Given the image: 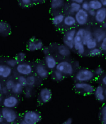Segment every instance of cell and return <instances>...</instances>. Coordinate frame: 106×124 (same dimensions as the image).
Listing matches in <instances>:
<instances>
[{
  "mask_svg": "<svg viewBox=\"0 0 106 124\" xmlns=\"http://www.w3.org/2000/svg\"><path fill=\"white\" fill-rule=\"evenodd\" d=\"M96 76L92 70L89 68H81L78 70L74 76L76 82H90L94 80Z\"/></svg>",
  "mask_w": 106,
  "mask_h": 124,
  "instance_id": "cell-1",
  "label": "cell"
},
{
  "mask_svg": "<svg viewBox=\"0 0 106 124\" xmlns=\"http://www.w3.org/2000/svg\"><path fill=\"white\" fill-rule=\"evenodd\" d=\"M75 69L73 63L65 60L58 62L56 67V69L62 73L64 76H73L75 74Z\"/></svg>",
  "mask_w": 106,
  "mask_h": 124,
  "instance_id": "cell-2",
  "label": "cell"
},
{
  "mask_svg": "<svg viewBox=\"0 0 106 124\" xmlns=\"http://www.w3.org/2000/svg\"><path fill=\"white\" fill-rule=\"evenodd\" d=\"M22 119L28 124H37L41 121V115L37 111L29 110L23 114Z\"/></svg>",
  "mask_w": 106,
  "mask_h": 124,
  "instance_id": "cell-3",
  "label": "cell"
},
{
  "mask_svg": "<svg viewBox=\"0 0 106 124\" xmlns=\"http://www.w3.org/2000/svg\"><path fill=\"white\" fill-rule=\"evenodd\" d=\"M1 113L3 115L5 122L7 124H14L18 119V114L16 111L13 108L3 107L1 110Z\"/></svg>",
  "mask_w": 106,
  "mask_h": 124,
  "instance_id": "cell-4",
  "label": "cell"
},
{
  "mask_svg": "<svg viewBox=\"0 0 106 124\" xmlns=\"http://www.w3.org/2000/svg\"><path fill=\"white\" fill-rule=\"evenodd\" d=\"M73 87L78 92L85 95L92 94L95 91V87L90 82H76Z\"/></svg>",
  "mask_w": 106,
  "mask_h": 124,
  "instance_id": "cell-5",
  "label": "cell"
},
{
  "mask_svg": "<svg viewBox=\"0 0 106 124\" xmlns=\"http://www.w3.org/2000/svg\"><path fill=\"white\" fill-rule=\"evenodd\" d=\"M77 30L74 28L70 29L64 33L63 42V44L70 50L74 49V39L76 36Z\"/></svg>",
  "mask_w": 106,
  "mask_h": 124,
  "instance_id": "cell-6",
  "label": "cell"
},
{
  "mask_svg": "<svg viewBox=\"0 0 106 124\" xmlns=\"http://www.w3.org/2000/svg\"><path fill=\"white\" fill-rule=\"evenodd\" d=\"M16 70L19 75L27 77L32 75L34 69L30 63L23 62L18 63L16 67Z\"/></svg>",
  "mask_w": 106,
  "mask_h": 124,
  "instance_id": "cell-7",
  "label": "cell"
},
{
  "mask_svg": "<svg viewBox=\"0 0 106 124\" xmlns=\"http://www.w3.org/2000/svg\"><path fill=\"white\" fill-rule=\"evenodd\" d=\"M34 70L37 76L41 79H46L50 75L49 70L47 68L44 63L38 62L35 65Z\"/></svg>",
  "mask_w": 106,
  "mask_h": 124,
  "instance_id": "cell-8",
  "label": "cell"
},
{
  "mask_svg": "<svg viewBox=\"0 0 106 124\" xmlns=\"http://www.w3.org/2000/svg\"><path fill=\"white\" fill-rule=\"evenodd\" d=\"M77 24L80 26H84L88 24L89 20V15L88 11L81 9L74 15Z\"/></svg>",
  "mask_w": 106,
  "mask_h": 124,
  "instance_id": "cell-9",
  "label": "cell"
},
{
  "mask_svg": "<svg viewBox=\"0 0 106 124\" xmlns=\"http://www.w3.org/2000/svg\"><path fill=\"white\" fill-rule=\"evenodd\" d=\"M19 103V99L16 95H11L7 96L4 98L2 103L3 107L14 109Z\"/></svg>",
  "mask_w": 106,
  "mask_h": 124,
  "instance_id": "cell-10",
  "label": "cell"
},
{
  "mask_svg": "<svg viewBox=\"0 0 106 124\" xmlns=\"http://www.w3.org/2000/svg\"><path fill=\"white\" fill-rule=\"evenodd\" d=\"M52 97V91L50 89L47 87H43L39 92L38 99L41 102L47 103L51 100Z\"/></svg>",
  "mask_w": 106,
  "mask_h": 124,
  "instance_id": "cell-11",
  "label": "cell"
},
{
  "mask_svg": "<svg viewBox=\"0 0 106 124\" xmlns=\"http://www.w3.org/2000/svg\"><path fill=\"white\" fill-rule=\"evenodd\" d=\"M44 47V44L42 41L40 39L36 38H32V39H31L27 46V50L31 52L42 50Z\"/></svg>",
  "mask_w": 106,
  "mask_h": 124,
  "instance_id": "cell-12",
  "label": "cell"
},
{
  "mask_svg": "<svg viewBox=\"0 0 106 124\" xmlns=\"http://www.w3.org/2000/svg\"><path fill=\"white\" fill-rule=\"evenodd\" d=\"M57 61L54 56L52 54L46 55L44 57V64L49 70H54L56 69L57 65Z\"/></svg>",
  "mask_w": 106,
  "mask_h": 124,
  "instance_id": "cell-13",
  "label": "cell"
},
{
  "mask_svg": "<svg viewBox=\"0 0 106 124\" xmlns=\"http://www.w3.org/2000/svg\"><path fill=\"white\" fill-rule=\"evenodd\" d=\"M93 37L100 44L106 37V31L102 27H96L92 31Z\"/></svg>",
  "mask_w": 106,
  "mask_h": 124,
  "instance_id": "cell-14",
  "label": "cell"
},
{
  "mask_svg": "<svg viewBox=\"0 0 106 124\" xmlns=\"http://www.w3.org/2000/svg\"><path fill=\"white\" fill-rule=\"evenodd\" d=\"M105 87L102 85H98L95 88L94 95L97 100L100 102H105L106 100L105 94Z\"/></svg>",
  "mask_w": 106,
  "mask_h": 124,
  "instance_id": "cell-15",
  "label": "cell"
},
{
  "mask_svg": "<svg viewBox=\"0 0 106 124\" xmlns=\"http://www.w3.org/2000/svg\"><path fill=\"white\" fill-rule=\"evenodd\" d=\"M56 50L58 55L62 57L67 58L71 55V50L64 44L58 45L57 46Z\"/></svg>",
  "mask_w": 106,
  "mask_h": 124,
  "instance_id": "cell-16",
  "label": "cell"
},
{
  "mask_svg": "<svg viewBox=\"0 0 106 124\" xmlns=\"http://www.w3.org/2000/svg\"><path fill=\"white\" fill-rule=\"evenodd\" d=\"M94 19L98 24H103L105 23L106 21V8L103 7L99 10L96 11Z\"/></svg>",
  "mask_w": 106,
  "mask_h": 124,
  "instance_id": "cell-17",
  "label": "cell"
},
{
  "mask_svg": "<svg viewBox=\"0 0 106 124\" xmlns=\"http://www.w3.org/2000/svg\"><path fill=\"white\" fill-rule=\"evenodd\" d=\"M13 73V68L6 64H0V77L7 79Z\"/></svg>",
  "mask_w": 106,
  "mask_h": 124,
  "instance_id": "cell-18",
  "label": "cell"
},
{
  "mask_svg": "<svg viewBox=\"0 0 106 124\" xmlns=\"http://www.w3.org/2000/svg\"><path fill=\"white\" fill-rule=\"evenodd\" d=\"M11 33V26L9 23L4 21H0V35L6 37Z\"/></svg>",
  "mask_w": 106,
  "mask_h": 124,
  "instance_id": "cell-19",
  "label": "cell"
},
{
  "mask_svg": "<svg viewBox=\"0 0 106 124\" xmlns=\"http://www.w3.org/2000/svg\"><path fill=\"white\" fill-rule=\"evenodd\" d=\"M63 23L65 26L72 28L76 25L77 22L74 16L69 14L65 16Z\"/></svg>",
  "mask_w": 106,
  "mask_h": 124,
  "instance_id": "cell-20",
  "label": "cell"
},
{
  "mask_svg": "<svg viewBox=\"0 0 106 124\" xmlns=\"http://www.w3.org/2000/svg\"><path fill=\"white\" fill-rule=\"evenodd\" d=\"M65 2L64 0H52L50 2V7L53 10H58L64 6Z\"/></svg>",
  "mask_w": 106,
  "mask_h": 124,
  "instance_id": "cell-21",
  "label": "cell"
},
{
  "mask_svg": "<svg viewBox=\"0 0 106 124\" xmlns=\"http://www.w3.org/2000/svg\"><path fill=\"white\" fill-rule=\"evenodd\" d=\"M65 16L62 13L57 14L54 15L52 19V22L55 26H59L63 23Z\"/></svg>",
  "mask_w": 106,
  "mask_h": 124,
  "instance_id": "cell-22",
  "label": "cell"
},
{
  "mask_svg": "<svg viewBox=\"0 0 106 124\" xmlns=\"http://www.w3.org/2000/svg\"><path fill=\"white\" fill-rule=\"evenodd\" d=\"M68 8V11L70 15H73V14L74 15L77 13L78 11H79L81 9V5L77 3L74 2V1H72L69 3Z\"/></svg>",
  "mask_w": 106,
  "mask_h": 124,
  "instance_id": "cell-23",
  "label": "cell"
},
{
  "mask_svg": "<svg viewBox=\"0 0 106 124\" xmlns=\"http://www.w3.org/2000/svg\"><path fill=\"white\" fill-rule=\"evenodd\" d=\"M77 53L80 56H83L86 53V49L85 46L83 43L74 44V49Z\"/></svg>",
  "mask_w": 106,
  "mask_h": 124,
  "instance_id": "cell-24",
  "label": "cell"
},
{
  "mask_svg": "<svg viewBox=\"0 0 106 124\" xmlns=\"http://www.w3.org/2000/svg\"><path fill=\"white\" fill-rule=\"evenodd\" d=\"M27 78V86L31 88L34 87L38 82V78L36 76L31 75L26 77Z\"/></svg>",
  "mask_w": 106,
  "mask_h": 124,
  "instance_id": "cell-25",
  "label": "cell"
},
{
  "mask_svg": "<svg viewBox=\"0 0 106 124\" xmlns=\"http://www.w3.org/2000/svg\"><path fill=\"white\" fill-rule=\"evenodd\" d=\"M24 87L18 82H16L14 86L11 90V92L15 95H19L24 92Z\"/></svg>",
  "mask_w": 106,
  "mask_h": 124,
  "instance_id": "cell-26",
  "label": "cell"
},
{
  "mask_svg": "<svg viewBox=\"0 0 106 124\" xmlns=\"http://www.w3.org/2000/svg\"><path fill=\"white\" fill-rule=\"evenodd\" d=\"M90 6L91 9H93L95 11H97L103 8L101 1L99 0H91L89 1Z\"/></svg>",
  "mask_w": 106,
  "mask_h": 124,
  "instance_id": "cell-27",
  "label": "cell"
},
{
  "mask_svg": "<svg viewBox=\"0 0 106 124\" xmlns=\"http://www.w3.org/2000/svg\"><path fill=\"white\" fill-rule=\"evenodd\" d=\"M98 44V42L95 39L92 38L89 41H88V42L85 44V46L86 49L88 50L89 51H90V50H91L97 48Z\"/></svg>",
  "mask_w": 106,
  "mask_h": 124,
  "instance_id": "cell-28",
  "label": "cell"
},
{
  "mask_svg": "<svg viewBox=\"0 0 106 124\" xmlns=\"http://www.w3.org/2000/svg\"><path fill=\"white\" fill-rule=\"evenodd\" d=\"M51 76L52 78L56 81H61L64 78V75L62 73H61L60 71H58L57 70L55 69L54 70L52 71V73H51Z\"/></svg>",
  "mask_w": 106,
  "mask_h": 124,
  "instance_id": "cell-29",
  "label": "cell"
},
{
  "mask_svg": "<svg viewBox=\"0 0 106 124\" xmlns=\"http://www.w3.org/2000/svg\"><path fill=\"white\" fill-rule=\"evenodd\" d=\"M92 38H93L92 31L90 29H86L83 37V40H82L83 44L84 45H85V44L87 43L88 41H89Z\"/></svg>",
  "mask_w": 106,
  "mask_h": 124,
  "instance_id": "cell-30",
  "label": "cell"
},
{
  "mask_svg": "<svg viewBox=\"0 0 106 124\" xmlns=\"http://www.w3.org/2000/svg\"><path fill=\"white\" fill-rule=\"evenodd\" d=\"M100 119L102 124H106V104L101 107L99 113Z\"/></svg>",
  "mask_w": 106,
  "mask_h": 124,
  "instance_id": "cell-31",
  "label": "cell"
},
{
  "mask_svg": "<svg viewBox=\"0 0 106 124\" xmlns=\"http://www.w3.org/2000/svg\"><path fill=\"white\" fill-rule=\"evenodd\" d=\"M102 53H103V51L102 50L100 49V48H96L94 49L93 50H90L89 51L88 54L91 57H96V56H99L101 55Z\"/></svg>",
  "mask_w": 106,
  "mask_h": 124,
  "instance_id": "cell-32",
  "label": "cell"
},
{
  "mask_svg": "<svg viewBox=\"0 0 106 124\" xmlns=\"http://www.w3.org/2000/svg\"><path fill=\"white\" fill-rule=\"evenodd\" d=\"M18 63V62L16 58H10V59H7L5 61V64L11 68L16 67Z\"/></svg>",
  "mask_w": 106,
  "mask_h": 124,
  "instance_id": "cell-33",
  "label": "cell"
},
{
  "mask_svg": "<svg viewBox=\"0 0 106 124\" xmlns=\"http://www.w3.org/2000/svg\"><path fill=\"white\" fill-rule=\"evenodd\" d=\"M19 3L20 6L23 7H27L34 5L33 0H21L19 1Z\"/></svg>",
  "mask_w": 106,
  "mask_h": 124,
  "instance_id": "cell-34",
  "label": "cell"
},
{
  "mask_svg": "<svg viewBox=\"0 0 106 124\" xmlns=\"http://www.w3.org/2000/svg\"><path fill=\"white\" fill-rule=\"evenodd\" d=\"M15 81L12 79H8L5 82V87L7 88L9 91H11L14 85L15 84Z\"/></svg>",
  "mask_w": 106,
  "mask_h": 124,
  "instance_id": "cell-35",
  "label": "cell"
},
{
  "mask_svg": "<svg viewBox=\"0 0 106 124\" xmlns=\"http://www.w3.org/2000/svg\"><path fill=\"white\" fill-rule=\"evenodd\" d=\"M23 94H24V96L25 98L27 99H29L31 98L33 94L32 88H31L29 87H26L24 91V92H23Z\"/></svg>",
  "mask_w": 106,
  "mask_h": 124,
  "instance_id": "cell-36",
  "label": "cell"
},
{
  "mask_svg": "<svg viewBox=\"0 0 106 124\" xmlns=\"http://www.w3.org/2000/svg\"><path fill=\"white\" fill-rule=\"evenodd\" d=\"M17 82L24 87L27 86V78L25 76L19 75L17 78Z\"/></svg>",
  "mask_w": 106,
  "mask_h": 124,
  "instance_id": "cell-37",
  "label": "cell"
},
{
  "mask_svg": "<svg viewBox=\"0 0 106 124\" xmlns=\"http://www.w3.org/2000/svg\"><path fill=\"white\" fill-rule=\"evenodd\" d=\"M26 53L23 52H19L16 56V59L18 62V63H21V62H24L26 59Z\"/></svg>",
  "mask_w": 106,
  "mask_h": 124,
  "instance_id": "cell-38",
  "label": "cell"
},
{
  "mask_svg": "<svg viewBox=\"0 0 106 124\" xmlns=\"http://www.w3.org/2000/svg\"><path fill=\"white\" fill-rule=\"evenodd\" d=\"M94 72L95 73L96 77H101L104 75V70L103 68L101 67H98L94 70Z\"/></svg>",
  "mask_w": 106,
  "mask_h": 124,
  "instance_id": "cell-39",
  "label": "cell"
},
{
  "mask_svg": "<svg viewBox=\"0 0 106 124\" xmlns=\"http://www.w3.org/2000/svg\"><path fill=\"white\" fill-rule=\"evenodd\" d=\"M81 9H83L86 11H88L91 9L90 8V4H89V1H84L83 3L81 5Z\"/></svg>",
  "mask_w": 106,
  "mask_h": 124,
  "instance_id": "cell-40",
  "label": "cell"
},
{
  "mask_svg": "<svg viewBox=\"0 0 106 124\" xmlns=\"http://www.w3.org/2000/svg\"><path fill=\"white\" fill-rule=\"evenodd\" d=\"M99 48L102 51L106 52V37L99 44Z\"/></svg>",
  "mask_w": 106,
  "mask_h": 124,
  "instance_id": "cell-41",
  "label": "cell"
},
{
  "mask_svg": "<svg viewBox=\"0 0 106 124\" xmlns=\"http://www.w3.org/2000/svg\"><path fill=\"white\" fill-rule=\"evenodd\" d=\"M100 81L102 85H103L104 87L106 88V74L103 75L101 77Z\"/></svg>",
  "mask_w": 106,
  "mask_h": 124,
  "instance_id": "cell-42",
  "label": "cell"
},
{
  "mask_svg": "<svg viewBox=\"0 0 106 124\" xmlns=\"http://www.w3.org/2000/svg\"><path fill=\"white\" fill-rule=\"evenodd\" d=\"M42 53L44 54V55H47L50 54V49L49 47H47V46H45V47H44V48L42 50Z\"/></svg>",
  "mask_w": 106,
  "mask_h": 124,
  "instance_id": "cell-43",
  "label": "cell"
},
{
  "mask_svg": "<svg viewBox=\"0 0 106 124\" xmlns=\"http://www.w3.org/2000/svg\"><path fill=\"white\" fill-rule=\"evenodd\" d=\"M9 90L7 89V88L5 86H4L2 87V92H1V95H2L3 96H6L7 95V94H8L9 93Z\"/></svg>",
  "mask_w": 106,
  "mask_h": 124,
  "instance_id": "cell-44",
  "label": "cell"
},
{
  "mask_svg": "<svg viewBox=\"0 0 106 124\" xmlns=\"http://www.w3.org/2000/svg\"><path fill=\"white\" fill-rule=\"evenodd\" d=\"M96 11L93 10V9H90L89 11H88V14L90 17H95V16L96 15Z\"/></svg>",
  "mask_w": 106,
  "mask_h": 124,
  "instance_id": "cell-45",
  "label": "cell"
},
{
  "mask_svg": "<svg viewBox=\"0 0 106 124\" xmlns=\"http://www.w3.org/2000/svg\"><path fill=\"white\" fill-rule=\"evenodd\" d=\"M73 119L72 118H68L66 119L64 122H63L61 124H73Z\"/></svg>",
  "mask_w": 106,
  "mask_h": 124,
  "instance_id": "cell-46",
  "label": "cell"
},
{
  "mask_svg": "<svg viewBox=\"0 0 106 124\" xmlns=\"http://www.w3.org/2000/svg\"><path fill=\"white\" fill-rule=\"evenodd\" d=\"M73 64L74 67V68H79V66H80V63H79V62H78V61L74 62V63H73Z\"/></svg>",
  "mask_w": 106,
  "mask_h": 124,
  "instance_id": "cell-47",
  "label": "cell"
},
{
  "mask_svg": "<svg viewBox=\"0 0 106 124\" xmlns=\"http://www.w3.org/2000/svg\"><path fill=\"white\" fill-rule=\"evenodd\" d=\"M4 122H5L4 121V117H3V115H2V114L1 113H0V124L4 123Z\"/></svg>",
  "mask_w": 106,
  "mask_h": 124,
  "instance_id": "cell-48",
  "label": "cell"
},
{
  "mask_svg": "<svg viewBox=\"0 0 106 124\" xmlns=\"http://www.w3.org/2000/svg\"><path fill=\"white\" fill-rule=\"evenodd\" d=\"M100 1L103 7L106 8V0H101Z\"/></svg>",
  "mask_w": 106,
  "mask_h": 124,
  "instance_id": "cell-49",
  "label": "cell"
},
{
  "mask_svg": "<svg viewBox=\"0 0 106 124\" xmlns=\"http://www.w3.org/2000/svg\"><path fill=\"white\" fill-rule=\"evenodd\" d=\"M84 1H83V0H74V2H76L77 3L79 4L80 5H81L82 3H83Z\"/></svg>",
  "mask_w": 106,
  "mask_h": 124,
  "instance_id": "cell-50",
  "label": "cell"
},
{
  "mask_svg": "<svg viewBox=\"0 0 106 124\" xmlns=\"http://www.w3.org/2000/svg\"><path fill=\"white\" fill-rule=\"evenodd\" d=\"M19 124H27L26 122H25L23 119H22L21 120H20V122H19Z\"/></svg>",
  "mask_w": 106,
  "mask_h": 124,
  "instance_id": "cell-51",
  "label": "cell"
},
{
  "mask_svg": "<svg viewBox=\"0 0 106 124\" xmlns=\"http://www.w3.org/2000/svg\"><path fill=\"white\" fill-rule=\"evenodd\" d=\"M102 28H103L104 30H105L106 31V21L105 22V23H104L103 24H102Z\"/></svg>",
  "mask_w": 106,
  "mask_h": 124,
  "instance_id": "cell-52",
  "label": "cell"
},
{
  "mask_svg": "<svg viewBox=\"0 0 106 124\" xmlns=\"http://www.w3.org/2000/svg\"><path fill=\"white\" fill-rule=\"evenodd\" d=\"M3 100H4V98L3 97V96H2L1 95V96H0V103H3Z\"/></svg>",
  "mask_w": 106,
  "mask_h": 124,
  "instance_id": "cell-53",
  "label": "cell"
},
{
  "mask_svg": "<svg viewBox=\"0 0 106 124\" xmlns=\"http://www.w3.org/2000/svg\"><path fill=\"white\" fill-rule=\"evenodd\" d=\"M2 83H1V82H0V96H1V92H2Z\"/></svg>",
  "mask_w": 106,
  "mask_h": 124,
  "instance_id": "cell-54",
  "label": "cell"
},
{
  "mask_svg": "<svg viewBox=\"0 0 106 124\" xmlns=\"http://www.w3.org/2000/svg\"><path fill=\"white\" fill-rule=\"evenodd\" d=\"M104 94H105V97L106 98V88H105V91H104Z\"/></svg>",
  "mask_w": 106,
  "mask_h": 124,
  "instance_id": "cell-55",
  "label": "cell"
},
{
  "mask_svg": "<svg viewBox=\"0 0 106 124\" xmlns=\"http://www.w3.org/2000/svg\"><path fill=\"white\" fill-rule=\"evenodd\" d=\"M1 124H8L7 123H6V122H4V123H2Z\"/></svg>",
  "mask_w": 106,
  "mask_h": 124,
  "instance_id": "cell-56",
  "label": "cell"
},
{
  "mask_svg": "<svg viewBox=\"0 0 106 124\" xmlns=\"http://www.w3.org/2000/svg\"><path fill=\"white\" fill-rule=\"evenodd\" d=\"M0 113H1V110H0Z\"/></svg>",
  "mask_w": 106,
  "mask_h": 124,
  "instance_id": "cell-57",
  "label": "cell"
}]
</instances>
